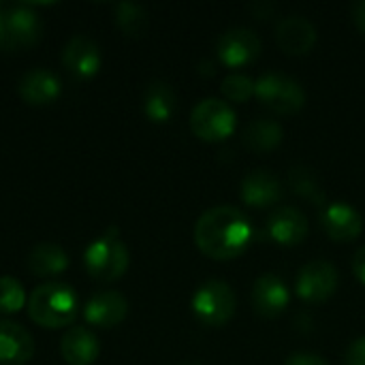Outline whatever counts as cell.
<instances>
[{
	"instance_id": "6da1fadb",
	"label": "cell",
	"mask_w": 365,
	"mask_h": 365,
	"mask_svg": "<svg viewBox=\"0 0 365 365\" xmlns=\"http://www.w3.org/2000/svg\"><path fill=\"white\" fill-rule=\"evenodd\" d=\"M255 237L252 225L237 207L218 205L201 214L195 225L197 248L216 261H229L244 255Z\"/></svg>"
},
{
	"instance_id": "7a4b0ae2",
	"label": "cell",
	"mask_w": 365,
	"mask_h": 365,
	"mask_svg": "<svg viewBox=\"0 0 365 365\" xmlns=\"http://www.w3.org/2000/svg\"><path fill=\"white\" fill-rule=\"evenodd\" d=\"M79 314V297L71 284L45 282L36 287L28 299V317L45 329H62L73 325Z\"/></svg>"
},
{
	"instance_id": "3957f363",
	"label": "cell",
	"mask_w": 365,
	"mask_h": 365,
	"mask_svg": "<svg viewBox=\"0 0 365 365\" xmlns=\"http://www.w3.org/2000/svg\"><path fill=\"white\" fill-rule=\"evenodd\" d=\"M118 235H120V231L115 227H111L103 237L94 240L86 248L83 265H86V272L94 280L113 282L126 274L130 257H128V248L122 244V240Z\"/></svg>"
},
{
	"instance_id": "277c9868",
	"label": "cell",
	"mask_w": 365,
	"mask_h": 365,
	"mask_svg": "<svg viewBox=\"0 0 365 365\" xmlns=\"http://www.w3.org/2000/svg\"><path fill=\"white\" fill-rule=\"evenodd\" d=\"M43 34L41 17L30 4H4L0 9V49L19 51L36 45Z\"/></svg>"
},
{
	"instance_id": "5b68a950",
	"label": "cell",
	"mask_w": 365,
	"mask_h": 365,
	"mask_svg": "<svg viewBox=\"0 0 365 365\" xmlns=\"http://www.w3.org/2000/svg\"><path fill=\"white\" fill-rule=\"evenodd\" d=\"M255 96L263 107L278 115H295L306 105V90L297 79L284 73H265L259 77Z\"/></svg>"
},
{
	"instance_id": "8992f818",
	"label": "cell",
	"mask_w": 365,
	"mask_h": 365,
	"mask_svg": "<svg viewBox=\"0 0 365 365\" xmlns=\"http://www.w3.org/2000/svg\"><path fill=\"white\" fill-rule=\"evenodd\" d=\"M192 312L207 327H222L229 323L237 308V297L227 282L210 280L192 295Z\"/></svg>"
},
{
	"instance_id": "52a82bcc",
	"label": "cell",
	"mask_w": 365,
	"mask_h": 365,
	"mask_svg": "<svg viewBox=\"0 0 365 365\" xmlns=\"http://www.w3.org/2000/svg\"><path fill=\"white\" fill-rule=\"evenodd\" d=\"M237 126V115L233 107L220 98H203L190 113V130L201 141H225L233 135Z\"/></svg>"
},
{
	"instance_id": "ba28073f",
	"label": "cell",
	"mask_w": 365,
	"mask_h": 365,
	"mask_svg": "<svg viewBox=\"0 0 365 365\" xmlns=\"http://www.w3.org/2000/svg\"><path fill=\"white\" fill-rule=\"evenodd\" d=\"M338 284H340V276L331 263L310 261L299 269L295 280V291L308 304H323L329 297H334Z\"/></svg>"
},
{
	"instance_id": "9c48e42d",
	"label": "cell",
	"mask_w": 365,
	"mask_h": 365,
	"mask_svg": "<svg viewBox=\"0 0 365 365\" xmlns=\"http://www.w3.org/2000/svg\"><path fill=\"white\" fill-rule=\"evenodd\" d=\"M261 38L252 28H231L227 30L216 45L218 58L225 66L240 68L252 64L261 56Z\"/></svg>"
},
{
	"instance_id": "30bf717a",
	"label": "cell",
	"mask_w": 365,
	"mask_h": 365,
	"mask_svg": "<svg viewBox=\"0 0 365 365\" xmlns=\"http://www.w3.org/2000/svg\"><path fill=\"white\" fill-rule=\"evenodd\" d=\"M62 64L73 77L90 79L101 71L103 64L101 47L92 38L83 34H75L62 49Z\"/></svg>"
},
{
	"instance_id": "8fae6325",
	"label": "cell",
	"mask_w": 365,
	"mask_h": 365,
	"mask_svg": "<svg viewBox=\"0 0 365 365\" xmlns=\"http://www.w3.org/2000/svg\"><path fill=\"white\" fill-rule=\"evenodd\" d=\"M17 92L24 103H28L32 107H45L60 98L62 81L49 68L36 66L21 75V79L17 83Z\"/></svg>"
},
{
	"instance_id": "7c38bea8",
	"label": "cell",
	"mask_w": 365,
	"mask_h": 365,
	"mask_svg": "<svg viewBox=\"0 0 365 365\" xmlns=\"http://www.w3.org/2000/svg\"><path fill=\"white\" fill-rule=\"evenodd\" d=\"M321 225L334 242H353L364 231L361 214L344 201L327 203L321 212Z\"/></svg>"
},
{
	"instance_id": "4fadbf2b",
	"label": "cell",
	"mask_w": 365,
	"mask_h": 365,
	"mask_svg": "<svg viewBox=\"0 0 365 365\" xmlns=\"http://www.w3.org/2000/svg\"><path fill=\"white\" fill-rule=\"evenodd\" d=\"M291 304V293L276 274H263L252 287V308L263 319L280 317Z\"/></svg>"
},
{
	"instance_id": "5bb4252c",
	"label": "cell",
	"mask_w": 365,
	"mask_h": 365,
	"mask_svg": "<svg viewBox=\"0 0 365 365\" xmlns=\"http://www.w3.org/2000/svg\"><path fill=\"white\" fill-rule=\"evenodd\" d=\"M276 41L289 56H306L317 45V28L308 17L287 15L276 26Z\"/></svg>"
},
{
	"instance_id": "9a60e30c",
	"label": "cell",
	"mask_w": 365,
	"mask_h": 365,
	"mask_svg": "<svg viewBox=\"0 0 365 365\" xmlns=\"http://www.w3.org/2000/svg\"><path fill=\"white\" fill-rule=\"evenodd\" d=\"M128 314V302L118 291H101L92 295L83 308V319L88 325L111 329L120 325Z\"/></svg>"
},
{
	"instance_id": "2e32d148",
	"label": "cell",
	"mask_w": 365,
	"mask_h": 365,
	"mask_svg": "<svg viewBox=\"0 0 365 365\" xmlns=\"http://www.w3.org/2000/svg\"><path fill=\"white\" fill-rule=\"evenodd\" d=\"M267 235L280 246H297L308 237L310 222L297 207H278L267 218Z\"/></svg>"
},
{
	"instance_id": "e0dca14e",
	"label": "cell",
	"mask_w": 365,
	"mask_h": 365,
	"mask_svg": "<svg viewBox=\"0 0 365 365\" xmlns=\"http://www.w3.org/2000/svg\"><path fill=\"white\" fill-rule=\"evenodd\" d=\"M240 197L255 210L269 207L282 199V184L269 169H255L242 180Z\"/></svg>"
},
{
	"instance_id": "ac0fdd59",
	"label": "cell",
	"mask_w": 365,
	"mask_h": 365,
	"mask_svg": "<svg viewBox=\"0 0 365 365\" xmlns=\"http://www.w3.org/2000/svg\"><path fill=\"white\" fill-rule=\"evenodd\" d=\"M34 355L30 331L13 321H0V365H26Z\"/></svg>"
},
{
	"instance_id": "d6986e66",
	"label": "cell",
	"mask_w": 365,
	"mask_h": 365,
	"mask_svg": "<svg viewBox=\"0 0 365 365\" xmlns=\"http://www.w3.org/2000/svg\"><path fill=\"white\" fill-rule=\"evenodd\" d=\"M60 353L68 365H92L98 359L101 342L88 327H71L60 340Z\"/></svg>"
},
{
	"instance_id": "ffe728a7",
	"label": "cell",
	"mask_w": 365,
	"mask_h": 365,
	"mask_svg": "<svg viewBox=\"0 0 365 365\" xmlns=\"http://www.w3.org/2000/svg\"><path fill=\"white\" fill-rule=\"evenodd\" d=\"M143 111L156 124L169 122L178 111V96L167 81H152L143 94Z\"/></svg>"
},
{
	"instance_id": "44dd1931",
	"label": "cell",
	"mask_w": 365,
	"mask_h": 365,
	"mask_svg": "<svg viewBox=\"0 0 365 365\" xmlns=\"http://www.w3.org/2000/svg\"><path fill=\"white\" fill-rule=\"evenodd\" d=\"M28 267L36 278H53L68 267V255L62 250V246L43 242L32 248L28 257Z\"/></svg>"
},
{
	"instance_id": "7402d4cb",
	"label": "cell",
	"mask_w": 365,
	"mask_h": 365,
	"mask_svg": "<svg viewBox=\"0 0 365 365\" xmlns=\"http://www.w3.org/2000/svg\"><path fill=\"white\" fill-rule=\"evenodd\" d=\"M284 139V130L280 122L269 118H257L252 120L244 130V145L257 154L276 150Z\"/></svg>"
},
{
	"instance_id": "603a6c76",
	"label": "cell",
	"mask_w": 365,
	"mask_h": 365,
	"mask_svg": "<svg viewBox=\"0 0 365 365\" xmlns=\"http://www.w3.org/2000/svg\"><path fill=\"white\" fill-rule=\"evenodd\" d=\"M289 186L293 188L295 195H299L302 199L310 201L312 205H327L325 201V188L319 180V175L314 173L312 167L308 165H293L289 171Z\"/></svg>"
},
{
	"instance_id": "cb8c5ba5",
	"label": "cell",
	"mask_w": 365,
	"mask_h": 365,
	"mask_svg": "<svg viewBox=\"0 0 365 365\" xmlns=\"http://www.w3.org/2000/svg\"><path fill=\"white\" fill-rule=\"evenodd\" d=\"M115 24L126 36H141L148 30V11L137 2H118L113 6Z\"/></svg>"
},
{
	"instance_id": "d4e9b609",
	"label": "cell",
	"mask_w": 365,
	"mask_h": 365,
	"mask_svg": "<svg viewBox=\"0 0 365 365\" xmlns=\"http://www.w3.org/2000/svg\"><path fill=\"white\" fill-rule=\"evenodd\" d=\"M26 306V291L13 276H0V312L15 314Z\"/></svg>"
},
{
	"instance_id": "484cf974",
	"label": "cell",
	"mask_w": 365,
	"mask_h": 365,
	"mask_svg": "<svg viewBox=\"0 0 365 365\" xmlns=\"http://www.w3.org/2000/svg\"><path fill=\"white\" fill-rule=\"evenodd\" d=\"M255 86H257V81L252 77L242 75V73H233V75L222 79L220 92L225 98H229L233 103H246L250 96H255Z\"/></svg>"
},
{
	"instance_id": "4316f807",
	"label": "cell",
	"mask_w": 365,
	"mask_h": 365,
	"mask_svg": "<svg viewBox=\"0 0 365 365\" xmlns=\"http://www.w3.org/2000/svg\"><path fill=\"white\" fill-rule=\"evenodd\" d=\"M344 365H365V336L351 342L344 353Z\"/></svg>"
},
{
	"instance_id": "83f0119b",
	"label": "cell",
	"mask_w": 365,
	"mask_h": 365,
	"mask_svg": "<svg viewBox=\"0 0 365 365\" xmlns=\"http://www.w3.org/2000/svg\"><path fill=\"white\" fill-rule=\"evenodd\" d=\"M284 365H329L327 359H323L321 355H314V353H293L289 355L287 364Z\"/></svg>"
},
{
	"instance_id": "f1b7e54d",
	"label": "cell",
	"mask_w": 365,
	"mask_h": 365,
	"mask_svg": "<svg viewBox=\"0 0 365 365\" xmlns=\"http://www.w3.org/2000/svg\"><path fill=\"white\" fill-rule=\"evenodd\" d=\"M351 17H353V24L357 26V30L365 34V0H359L351 6Z\"/></svg>"
},
{
	"instance_id": "f546056e",
	"label": "cell",
	"mask_w": 365,
	"mask_h": 365,
	"mask_svg": "<svg viewBox=\"0 0 365 365\" xmlns=\"http://www.w3.org/2000/svg\"><path fill=\"white\" fill-rule=\"evenodd\" d=\"M353 274L361 284H365V246L359 248L353 257Z\"/></svg>"
},
{
	"instance_id": "4dcf8cb0",
	"label": "cell",
	"mask_w": 365,
	"mask_h": 365,
	"mask_svg": "<svg viewBox=\"0 0 365 365\" xmlns=\"http://www.w3.org/2000/svg\"><path fill=\"white\" fill-rule=\"evenodd\" d=\"M274 9H276V4H272V2H252L250 4V13L257 17V19H267L272 13H274Z\"/></svg>"
},
{
	"instance_id": "1f68e13d",
	"label": "cell",
	"mask_w": 365,
	"mask_h": 365,
	"mask_svg": "<svg viewBox=\"0 0 365 365\" xmlns=\"http://www.w3.org/2000/svg\"><path fill=\"white\" fill-rule=\"evenodd\" d=\"M190 365H201V364H190Z\"/></svg>"
}]
</instances>
